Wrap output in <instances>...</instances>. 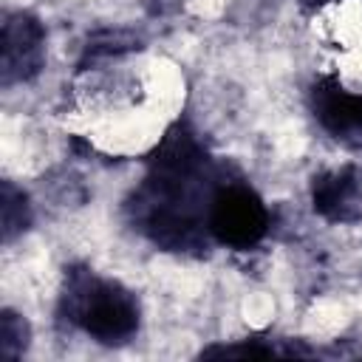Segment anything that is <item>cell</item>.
Segmentation results:
<instances>
[{
	"label": "cell",
	"mask_w": 362,
	"mask_h": 362,
	"mask_svg": "<svg viewBox=\"0 0 362 362\" xmlns=\"http://www.w3.org/2000/svg\"><path fill=\"white\" fill-rule=\"evenodd\" d=\"M206 229L221 246L252 249L269 232V209L249 184L221 181L206 204Z\"/></svg>",
	"instance_id": "obj_3"
},
{
	"label": "cell",
	"mask_w": 362,
	"mask_h": 362,
	"mask_svg": "<svg viewBox=\"0 0 362 362\" xmlns=\"http://www.w3.org/2000/svg\"><path fill=\"white\" fill-rule=\"evenodd\" d=\"M314 119L337 139L362 136V93H351L337 76H322L308 93Z\"/></svg>",
	"instance_id": "obj_6"
},
{
	"label": "cell",
	"mask_w": 362,
	"mask_h": 362,
	"mask_svg": "<svg viewBox=\"0 0 362 362\" xmlns=\"http://www.w3.org/2000/svg\"><path fill=\"white\" fill-rule=\"evenodd\" d=\"M141 48L139 34L124 31V28H107V31H96L93 37H88L85 48H82V59H79V71H85L90 62L96 59H107V57H119L127 51Z\"/></svg>",
	"instance_id": "obj_8"
},
{
	"label": "cell",
	"mask_w": 362,
	"mask_h": 362,
	"mask_svg": "<svg viewBox=\"0 0 362 362\" xmlns=\"http://www.w3.org/2000/svg\"><path fill=\"white\" fill-rule=\"evenodd\" d=\"M28 342H31V328H28L25 317L11 311V308H3V314H0V354L6 359H17L25 354Z\"/></svg>",
	"instance_id": "obj_9"
},
{
	"label": "cell",
	"mask_w": 362,
	"mask_h": 362,
	"mask_svg": "<svg viewBox=\"0 0 362 362\" xmlns=\"http://www.w3.org/2000/svg\"><path fill=\"white\" fill-rule=\"evenodd\" d=\"M59 320L82 328L102 345H124L139 331V300L113 280L96 277L88 266L65 269Z\"/></svg>",
	"instance_id": "obj_2"
},
{
	"label": "cell",
	"mask_w": 362,
	"mask_h": 362,
	"mask_svg": "<svg viewBox=\"0 0 362 362\" xmlns=\"http://www.w3.org/2000/svg\"><path fill=\"white\" fill-rule=\"evenodd\" d=\"M31 204L28 195L14 187L11 181L0 184V232H3V243H11L14 238H20L28 226H31Z\"/></svg>",
	"instance_id": "obj_7"
},
{
	"label": "cell",
	"mask_w": 362,
	"mask_h": 362,
	"mask_svg": "<svg viewBox=\"0 0 362 362\" xmlns=\"http://www.w3.org/2000/svg\"><path fill=\"white\" fill-rule=\"evenodd\" d=\"M311 206L331 223L362 221V178L354 164L322 170L311 178Z\"/></svg>",
	"instance_id": "obj_5"
},
{
	"label": "cell",
	"mask_w": 362,
	"mask_h": 362,
	"mask_svg": "<svg viewBox=\"0 0 362 362\" xmlns=\"http://www.w3.org/2000/svg\"><path fill=\"white\" fill-rule=\"evenodd\" d=\"M45 62V28L28 11L3 14L0 40V82L3 88L31 82Z\"/></svg>",
	"instance_id": "obj_4"
},
{
	"label": "cell",
	"mask_w": 362,
	"mask_h": 362,
	"mask_svg": "<svg viewBox=\"0 0 362 362\" xmlns=\"http://www.w3.org/2000/svg\"><path fill=\"white\" fill-rule=\"evenodd\" d=\"M221 184L206 147L187 122H175L147 156V175L124 201L144 238L167 252H206V204Z\"/></svg>",
	"instance_id": "obj_1"
}]
</instances>
